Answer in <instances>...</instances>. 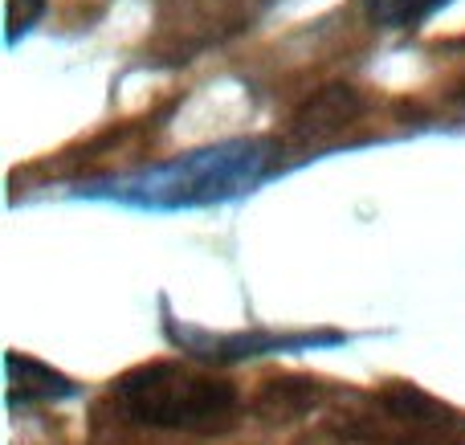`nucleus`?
<instances>
[{
	"instance_id": "nucleus-1",
	"label": "nucleus",
	"mask_w": 465,
	"mask_h": 445,
	"mask_svg": "<svg viewBox=\"0 0 465 445\" xmlns=\"http://www.w3.org/2000/svg\"><path fill=\"white\" fill-rule=\"evenodd\" d=\"M278 168H282V147L273 139L241 135V139H217V143L204 147H188V152L172 155V160L82 184L74 188V196L114 201L123 209H143V213L213 209V204H229L249 196L270 176H278Z\"/></svg>"
},
{
	"instance_id": "nucleus-2",
	"label": "nucleus",
	"mask_w": 465,
	"mask_h": 445,
	"mask_svg": "<svg viewBox=\"0 0 465 445\" xmlns=\"http://www.w3.org/2000/svg\"><path fill=\"white\" fill-rule=\"evenodd\" d=\"M114 405L123 417L147 430H213L237 409L229 376L196 364H143L114 381Z\"/></svg>"
},
{
	"instance_id": "nucleus-3",
	"label": "nucleus",
	"mask_w": 465,
	"mask_h": 445,
	"mask_svg": "<svg viewBox=\"0 0 465 445\" xmlns=\"http://www.w3.org/2000/svg\"><path fill=\"white\" fill-rule=\"evenodd\" d=\"M8 405H49V400H65L78 392V384L70 376L54 372L49 364L41 360H29L21 351H8Z\"/></svg>"
},
{
	"instance_id": "nucleus-4",
	"label": "nucleus",
	"mask_w": 465,
	"mask_h": 445,
	"mask_svg": "<svg viewBox=\"0 0 465 445\" xmlns=\"http://www.w3.org/2000/svg\"><path fill=\"white\" fill-rule=\"evenodd\" d=\"M453 0H360L363 16L376 29H417Z\"/></svg>"
},
{
	"instance_id": "nucleus-5",
	"label": "nucleus",
	"mask_w": 465,
	"mask_h": 445,
	"mask_svg": "<svg viewBox=\"0 0 465 445\" xmlns=\"http://www.w3.org/2000/svg\"><path fill=\"white\" fill-rule=\"evenodd\" d=\"M45 5L49 0H8V45H16L45 16Z\"/></svg>"
}]
</instances>
